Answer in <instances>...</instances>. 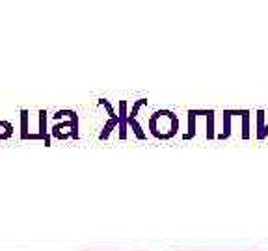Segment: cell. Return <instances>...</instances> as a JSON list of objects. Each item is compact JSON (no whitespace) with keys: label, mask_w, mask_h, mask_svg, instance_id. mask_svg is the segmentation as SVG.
Wrapping results in <instances>:
<instances>
[{"label":"cell","mask_w":268,"mask_h":251,"mask_svg":"<svg viewBox=\"0 0 268 251\" xmlns=\"http://www.w3.org/2000/svg\"><path fill=\"white\" fill-rule=\"evenodd\" d=\"M99 251H123V250H99Z\"/></svg>","instance_id":"obj_1"},{"label":"cell","mask_w":268,"mask_h":251,"mask_svg":"<svg viewBox=\"0 0 268 251\" xmlns=\"http://www.w3.org/2000/svg\"><path fill=\"white\" fill-rule=\"evenodd\" d=\"M181 251H183V250H181ZM190 251H198V250H190ZM209 251H213V250H209ZM252 251H254V250H252ZM255 251H259V250H255Z\"/></svg>","instance_id":"obj_2"}]
</instances>
